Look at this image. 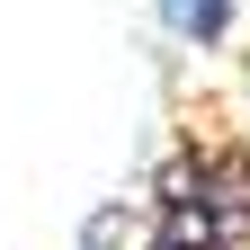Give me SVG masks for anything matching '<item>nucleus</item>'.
I'll use <instances>...</instances> for the list:
<instances>
[{
    "label": "nucleus",
    "instance_id": "f257e3e1",
    "mask_svg": "<svg viewBox=\"0 0 250 250\" xmlns=\"http://www.w3.org/2000/svg\"><path fill=\"white\" fill-rule=\"evenodd\" d=\"M152 232L179 250H250V152L232 143L179 152L152 197Z\"/></svg>",
    "mask_w": 250,
    "mask_h": 250
},
{
    "label": "nucleus",
    "instance_id": "f03ea898",
    "mask_svg": "<svg viewBox=\"0 0 250 250\" xmlns=\"http://www.w3.org/2000/svg\"><path fill=\"white\" fill-rule=\"evenodd\" d=\"M152 9H161V27L179 45H197V54H214L232 36V0H152Z\"/></svg>",
    "mask_w": 250,
    "mask_h": 250
}]
</instances>
